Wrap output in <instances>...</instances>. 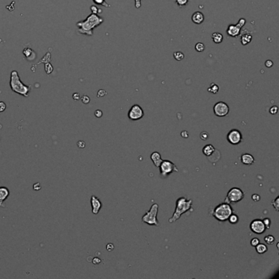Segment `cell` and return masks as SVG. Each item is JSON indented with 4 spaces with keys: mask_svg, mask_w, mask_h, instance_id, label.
Returning a JSON list of instances; mask_svg holds the SVG:
<instances>
[{
    "mask_svg": "<svg viewBox=\"0 0 279 279\" xmlns=\"http://www.w3.org/2000/svg\"><path fill=\"white\" fill-rule=\"evenodd\" d=\"M103 18L98 16L97 14H90L85 20L76 23V26L78 27V33L91 36L93 34V29L100 26L103 22Z\"/></svg>",
    "mask_w": 279,
    "mask_h": 279,
    "instance_id": "cell-1",
    "label": "cell"
},
{
    "mask_svg": "<svg viewBox=\"0 0 279 279\" xmlns=\"http://www.w3.org/2000/svg\"><path fill=\"white\" fill-rule=\"evenodd\" d=\"M10 87L11 89L14 93H17L23 97L28 98L30 91V86L24 84L21 80L20 76L16 70H12L11 73L10 79Z\"/></svg>",
    "mask_w": 279,
    "mask_h": 279,
    "instance_id": "cell-2",
    "label": "cell"
},
{
    "mask_svg": "<svg viewBox=\"0 0 279 279\" xmlns=\"http://www.w3.org/2000/svg\"><path fill=\"white\" fill-rule=\"evenodd\" d=\"M192 200H188L185 197H179L176 200L175 210L172 217L169 220V222L170 223L176 222L180 218L181 215H183L184 213H186L192 209Z\"/></svg>",
    "mask_w": 279,
    "mask_h": 279,
    "instance_id": "cell-3",
    "label": "cell"
},
{
    "mask_svg": "<svg viewBox=\"0 0 279 279\" xmlns=\"http://www.w3.org/2000/svg\"><path fill=\"white\" fill-rule=\"evenodd\" d=\"M234 212L231 205L223 202L218 205L213 211V216L220 222H225L228 220L229 216Z\"/></svg>",
    "mask_w": 279,
    "mask_h": 279,
    "instance_id": "cell-4",
    "label": "cell"
},
{
    "mask_svg": "<svg viewBox=\"0 0 279 279\" xmlns=\"http://www.w3.org/2000/svg\"><path fill=\"white\" fill-rule=\"evenodd\" d=\"M158 209H159L158 204H153L150 210H148L144 215L142 217V221L151 226H159L160 223L157 220Z\"/></svg>",
    "mask_w": 279,
    "mask_h": 279,
    "instance_id": "cell-5",
    "label": "cell"
},
{
    "mask_svg": "<svg viewBox=\"0 0 279 279\" xmlns=\"http://www.w3.org/2000/svg\"><path fill=\"white\" fill-rule=\"evenodd\" d=\"M244 198V192L239 187H232L227 194L224 202L226 203H237Z\"/></svg>",
    "mask_w": 279,
    "mask_h": 279,
    "instance_id": "cell-6",
    "label": "cell"
},
{
    "mask_svg": "<svg viewBox=\"0 0 279 279\" xmlns=\"http://www.w3.org/2000/svg\"><path fill=\"white\" fill-rule=\"evenodd\" d=\"M159 168H160V173H161V177L163 178L167 177L174 172H178L177 166L172 161H168V160L161 161Z\"/></svg>",
    "mask_w": 279,
    "mask_h": 279,
    "instance_id": "cell-7",
    "label": "cell"
},
{
    "mask_svg": "<svg viewBox=\"0 0 279 279\" xmlns=\"http://www.w3.org/2000/svg\"><path fill=\"white\" fill-rule=\"evenodd\" d=\"M246 24V20L244 18H241L238 21V22L236 25H229L228 29H227V34L230 37L236 38L241 34V30L244 26V25Z\"/></svg>",
    "mask_w": 279,
    "mask_h": 279,
    "instance_id": "cell-8",
    "label": "cell"
},
{
    "mask_svg": "<svg viewBox=\"0 0 279 279\" xmlns=\"http://www.w3.org/2000/svg\"><path fill=\"white\" fill-rule=\"evenodd\" d=\"M214 113L216 116L223 117L228 115L229 113V106L224 102H218L214 106Z\"/></svg>",
    "mask_w": 279,
    "mask_h": 279,
    "instance_id": "cell-9",
    "label": "cell"
},
{
    "mask_svg": "<svg viewBox=\"0 0 279 279\" xmlns=\"http://www.w3.org/2000/svg\"><path fill=\"white\" fill-rule=\"evenodd\" d=\"M143 115H144L143 110L140 106L137 104L132 106V107L129 109L128 112V117L131 120H138L142 118Z\"/></svg>",
    "mask_w": 279,
    "mask_h": 279,
    "instance_id": "cell-10",
    "label": "cell"
},
{
    "mask_svg": "<svg viewBox=\"0 0 279 279\" xmlns=\"http://www.w3.org/2000/svg\"><path fill=\"white\" fill-rule=\"evenodd\" d=\"M227 140L233 145H237L242 141V135L238 129H232L227 134Z\"/></svg>",
    "mask_w": 279,
    "mask_h": 279,
    "instance_id": "cell-11",
    "label": "cell"
},
{
    "mask_svg": "<svg viewBox=\"0 0 279 279\" xmlns=\"http://www.w3.org/2000/svg\"><path fill=\"white\" fill-rule=\"evenodd\" d=\"M250 228L256 234H263L265 232L266 228L264 224L263 223L262 220H255L250 224Z\"/></svg>",
    "mask_w": 279,
    "mask_h": 279,
    "instance_id": "cell-12",
    "label": "cell"
},
{
    "mask_svg": "<svg viewBox=\"0 0 279 279\" xmlns=\"http://www.w3.org/2000/svg\"><path fill=\"white\" fill-rule=\"evenodd\" d=\"M90 201H91V206H92V213L93 214H98L102 207L101 200L95 196H92Z\"/></svg>",
    "mask_w": 279,
    "mask_h": 279,
    "instance_id": "cell-13",
    "label": "cell"
},
{
    "mask_svg": "<svg viewBox=\"0 0 279 279\" xmlns=\"http://www.w3.org/2000/svg\"><path fill=\"white\" fill-rule=\"evenodd\" d=\"M10 192L6 187H0V206L4 207V201L9 197Z\"/></svg>",
    "mask_w": 279,
    "mask_h": 279,
    "instance_id": "cell-14",
    "label": "cell"
},
{
    "mask_svg": "<svg viewBox=\"0 0 279 279\" xmlns=\"http://www.w3.org/2000/svg\"><path fill=\"white\" fill-rule=\"evenodd\" d=\"M241 161L242 163L246 165H250L255 163V158L253 157L252 155L245 153L241 156Z\"/></svg>",
    "mask_w": 279,
    "mask_h": 279,
    "instance_id": "cell-15",
    "label": "cell"
},
{
    "mask_svg": "<svg viewBox=\"0 0 279 279\" xmlns=\"http://www.w3.org/2000/svg\"><path fill=\"white\" fill-rule=\"evenodd\" d=\"M204 20H205V17H204L203 13L200 12H196L192 16V22L197 24V25H200V24L203 23Z\"/></svg>",
    "mask_w": 279,
    "mask_h": 279,
    "instance_id": "cell-16",
    "label": "cell"
},
{
    "mask_svg": "<svg viewBox=\"0 0 279 279\" xmlns=\"http://www.w3.org/2000/svg\"><path fill=\"white\" fill-rule=\"evenodd\" d=\"M23 54L25 57L28 61H34L36 58V53H35V52H34L33 50L30 48H26L23 51Z\"/></svg>",
    "mask_w": 279,
    "mask_h": 279,
    "instance_id": "cell-17",
    "label": "cell"
},
{
    "mask_svg": "<svg viewBox=\"0 0 279 279\" xmlns=\"http://www.w3.org/2000/svg\"><path fill=\"white\" fill-rule=\"evenodd\" d=\"M151 160L153 162V164L156 166V167L159 168L160 166V164H161V161H163L161 157V154L158 152V151H154V152H152L151 155Z\"/></svg>",
    "mask_w": 279,
    "mask_h": 279,
    "instance_id": "cell-18",
    "label": "cell"
},
{
    "mask_svg": "<svg viewBox=\"0 0 279 279\" xmlns=\"http://www.w3.org/2000/svg\"><path fill=\"white\" fill-rule=\"evenodd\" d=\"M208 159H209V161L212 163V164H215L217 161H219V160L221 157V154H220V151H218V150H214V152L211 155H210L209 156H207Z\"/></svg>",
    "mask_w": 279,
    "mask_h": 279,
    "instance_id": "cell-19",
    "label": "cell"
},
{
    "mask_svg": "<svg viewBox=\"0 0 279 279\" xmlns=\"http://www.w3.org/2000/svg\"><path fill=\"white\" fill-rule=\"evenodd\" d=\"M215 150V148H214L213 145L211 144H207L202 149V152L206 156H209L210 155H211L214 152V151Z\"/></svg>",
    "mask_w": 279,
    "mask_h": 279,
    "instance_id": "cell-20",
    "label": "cell"
},
{
    "mask_svg": "<svg viewBox=\"0 0 279 279\" xmlns=\"http://www.w3.org/2000/svg\"><path fill=\"white\" fill-rule=\"evenodd\" d=\"M252 40V35L250 34H244L241 37V43L242 45H246L251 42Z\"/></svg>",
    "mask_w": 279,
    "mask_h": 279,
    "instance_id": "cell-21",
    "label": "cell"
},
{
    "mask_svg": "<svg viewBox=\"0 0 279 279\" xmlns=\"http://www.w3.org/2000/svg\"><path fill=\"white\" fill-rule=\"evenodd\" d=\"M212 40L215 43H220L223 40V36L222 34L219 33V32H215V33L212 34Z\"/></svg>",
    "mask_w": 279,
    "mask_h": 279,
    "instance_id": "cell-22",
    "label": "cell"
},
{
    "mask_svg": "<svg viewBox=\"0 0 279 279\" xmlns=\"http://www.w3.org/2000/svg\"><path fill=\"white\" fill-rule=\"evenodd\" d=\"M256 250L258 254H264L268 250V247L265 244H262L259 242L257 246H256Z\"/></svg>",
    "mask_w": 279,
    "mask_h": 279,
    "instance_id": "cell-23",
    "label": "cell"
},
{
    "mask_svg": "<svg viewBox=\"0 0 279 279\" xmlns=\"http://www.w3.org/2000/svg\"><path fill=\"white\" fill-rule=\"evenodd\" d=\"M228 221H229L230 223H232V224H236V223H238V221H239V217L237 214H232L228 218Z\"/></svg>",
    "mask_w": 279,
    "mask_h": 279,
    "instance_id": "cell-24",
    "label": "cell"
},
{
    "mask_svg": "<svg viewBox=\"0 0 279 279\" xmlns=\"http://www.w3.org/2000/svg\"><path fill=\"white\" fill-rule=\"evenodd\" d=\"M219 89H220L219 86L217 85L216 84L212 83V84H210V87H209L208 91H209L210 93H214V94H215V93H217L219 92Z\"/></svg>",
    "mask_w": 279,
    "mask_h": 279,
    "instance_id": "cell-25",
    "label": "cell"
},
{
    "mask_svg": "<svg viewBox=\"0 0 279 279\" xmlns=\"http://www.w3.org/2000/svg\"><path fill=\"white\" fill-rule=\"evenodd\" d=\"M264 242L269 245H272L275 242V237L272 235H268L264 237Z\"/></svg>",
    "mask_w": 279,
    "mask_h": 279,
    "instance_id": "cell-26",
    "label": "cell"
},
{
    "mask_svg": "<svg viewBox=\"0 0 279 279\" xmlns=\"http://www.w3.org/2000/svg\"><path fill=\"white\" fill-rule=\"evenodd\" d=\"M174 57L177 61H182L184 58V54L182 52H175L174 53Z\"/></svg>",
    "mask_w": 279,
    "mask_h": 279,
    "instance_id": "cell-27",
    "label": "cell"
},
{
    "mask_svg": "<svg viewBox=\"0 0 279 279\" xmlns=\"http://www.w3.org/2000/svg\"><path fill=\"white\" fill-rule=\"evenodd\" d=\"M195 48H196L197 52L200 53V52H203L204 50H205L206 46H205V44L203 43H197L196 44V46H195Z\"/></svg>",
    "mask_w": 279,
    "mask_h": 279,
    "instance_id": "cell-28",
    "label": "cell"
},
{
    "mask_svg": "<svg viewBox=\"0 0 279 279\" xmlns=\"http://www.w3.org/2000/svg\"><path fill=\"white\" fill-rule=\"evenodd\" d=\"M176 4L179 7H183L188 4V0H175Z\"/></svg>",
    "mask_w": 279,
    "mask_h": 279,
    "instance_id": "cell-29",
    "label": "cell"
},
{
    "mask_svg": "<svg viewBox=\"0 0 279 279\" xmlns=\"http://www.w3.org/2000/svg\"><path fill=\"white\" fill-rule=\"evenodd\" d=\"M93 2H94V4H98V5H102V6L106 7H109L111 6L110 4H106V0H93Z\"/></svg>",
    "mask_w": 279,
    "mask_h": 279,
    "instance_id": "cell-30",
    "label": "cell"
},
{
    "mask_svg": "<svg viewBox=\"0 0 279 279\" xmlns=\"http://www.w3.org/2000/svg\"><path fill=\"white\" fill-rule=\"evenodd\" d=\"M272 206L274 207V209L276 210V211H278L279 210V197H276V199L273 201H272Z\"/></svg>",
    "mask_w": 279,
    "mask_h": 279,
    "instance_id": "cell-31",
    "label": "cell"
},
{
    "mask_svg": "<svg viewBox=\"0 0 279 279\" xmlns=\"http://www.w3.org/2000/svg\"><path fill=\"white\" fill-rule=\"evenodd\" d=\"M262 221L264 224V226H265L266 229H269V228H270V225H271V220H270V219L269 218H265Z\"/></svg>",
    "mask_w": 279,
    "mask_h": 279,
    "instance_id": "cell-32",
    "label": "cell"
},
{
    "mask_svg": "<svg viewBox=\"0 0 279 279\" xmlns=\"http://www.w3.org/2000/svg\"><path fill=\"white\" fill-rule=\"evenodd\" d=\"M200 139H202V140H204V141H206V140H207V139L209 138V134L206 131L201 132L200 134Z\"/></svg>",
    "mask_w": 279,
    "mask_h": 279,
    "instance_id": "cell-33",
    "label": "cell"
},
{
    "mask_svg": "<svg viewBox=\"0 0 279 279\" xmlns=\"http://www.w3.org/2000/svg\"><path fill=\"white\" fill-rule=\"evenodd\" d=\"M278 107L277 106H272V107L270 108V110H269L270 114H272V115H276L278 113Z\"/></svg>",
    "mask_w": 279,
    "mask_h": 279,
    "instance_id": "cell-34",
    "label": "cell"
},
{
    "mask_svg": "<svg viewBox=\"0 0 279 279\" xmlns=\"http://www.w3.org/2000/svg\"><path fill=\"white\" fill-rule=\"evenodd\" d=\"M81 101L84 104H89V102H90V98H89V96L87 95H84L82 96V98H81Z\"/></svg>",
    "mask_w": 279,
    "mask_h": 279,
    "instance_id": "cell-35",
    "label": "cell"
},
{
    "mask_svg": "<svg viewBox=\"0 0 279 279\" xmlns=\"http://www.w3.org/2000/svg\"><path fill=\"white\" fill-rule=\"evenodd\" d=\"M259 242H259V238H256V237H255V238H252L251 241H250V245H251L252 246H254V247H256V246H257Z\"/></svg>",
    "mask_w": 279,
    "mask_h": 279,
    "instance_id": "cell-36",
    "label": "cell"
},
{
    "mask_svg": "<svg viewBox=\"0 0 279 279\" xmlns=\"http://www.w3.org/2000/svg\"><path fill=\"white\" fill-rule=\"evenodd\" d=\"M53 68L51 64H49V63H48V64H46V66H45V70H46V72L48 73V74H50V73L53 71Z\"/></svg>",
    "mask_w": 279,
    "mask_h": 279,
    "instance_id": "cell-37",
    "label": "cell"
},
{
    "mask_svg": "<svg viewBox=\"0 0 279 279\" xmlns=\"http://www.w3.org/2000/svg\"><path fill=\"white\" fill-rule=\"evenodd\" d=\"M90 9H91V12H92V13H93V14H98V12H101V10H99V9H98V7H97L96 6H94V5L91 6Z\"/></svg>",
    "mask_w": 279,
    "mask_h": 279,
    "instance_id": "cell-38",
    "label": "cell"
},
{
    "mask_svg": "<svg viewBox=\"0 0 279 279\" xmlns=\"http://www.w3.org/2000/svg\"><path fill=\"white\" fill-rule=\"evenodd\" d=\"M6 107H7V106L5 104V102H0V113L4 112L6 110Z\"/></svg>",
    "mask_w": 279,
    "mask_h": 279,
    "instance_id": "cell-39",
    "label": "cell"
},
{
    "mask_svg": "<svg viewBox=\"0 0 279 279\" xmlns=\"http://www.w3.org/2000/svg\"><path fill=\"white\" fill-rule=\"evenodd\" d=\"M106 94V92L104 89H100L98 92V98H102V97H104Z\"/></svg>",
    "mask_w": 279,
    "mask_h": 279,
    "instance_id": "cell-40",
    "label": "cell"
},
{
    "mask_svg": "<svg viewBox=\"0 0 279 279\" xmlns=\"http://www.w3.org/2000/svg\"><path fill=\"white\" fill-rule=\"evenodd\" d=\"M94 115L97 118H101L102 116V112L101 110H96L94 112Z\"/></svg>",
    "mask_w": 279,
    "mask_h": 279,
    "instance_id": "cell-41",
    "label": "cell"
},
{
    "mask_svg": "<svg viewBox=\"0 0 279 279\" xmlns=\"http://www.w3.org/2000/svg\"><path fill=\"white\" fill-rule=\"evenodd\" d=\"M251 198H252V200H254V201L257 202V201H259V200H260V196L258 195V194H253Z\"/></svg>",
    "mask_w": 279,
    "mask_h": 279,
    "instance_id": "cell-42",
    "label": "cell"
},
{
    "mask_svg": "<svg viewBox=\"0 0 279 279\" xmlns=\"http://www.w3.org/2000/svg\"><path fill=\"white\" fill-rule=\"evenodd\" d=\"M265 66L266 67L270 68V67H272V66H273V62H272L271 60H268V61H266L265 62Z\"/></svg>",
    "mask_w": 279,
    "mask_h": 279,
    "instance_id": "cell-43",
    "label": "cell"
},
{
    "mask_svg": "<svg viewBox=\"0 0 279 279\" xmlns=\"http://www.w3.org/2000/svg\"><path fill=\"white\" fill-rule=\"evenodd\" d=\"M142 0H134V5L136 8H139L142 5Z\"/></svg>",
    "mask_w": 279,
    "mask_h": 279,
    "instance_id": "cell-44",
    "label": "cell"
},
{
    "mask_svg": "<svg viewBox=\"0 0 279 279\" xmlns=\"http://www.w3.org/2000/svg\"><path fill=\"white\" fill-rule=\"evenodd\" d=\"M77 146L79 148H84L85 147V142L84 141H79L77 142Z\"/></svg>",
    "mask_w": 279,
    "mask_h": 279,
    "instance_id": "cell-45",
    "label": "cell"
},
{
    "mask_svg": "<svg viewBox=\"0 0 279 279\" xmlns=\"http://www.w3.org/2000/svg\"><path fill=\"white\" fill-rule=\"evenodd\" d=\"M106 250H108V251H112L114 250V245L112 244V243H109L106 245Z\"/></svg>",
    "mask_w": 279,
    "mask_h": 279,
    "instance_id": "cell-46",
    "label": "cell"
},
{
    "mask_svg": "<svg viewBox=\"0 0 279 279\" xmlns=\"http://www.w3.org/2000/svg\"><path fill=\"white\" fill-rule=\"evenodd\" d=\"M33 188H34V190H35V191L40 190V189H41V185H40L39 183H37V184H35L33 185Z\"/></svg>",
    "mask_w": 279,
    "mask_h": 279,
    "instance_id": "cell-47",
    "label": "cell"
},
{
    "mask_svg": "<svg viewBox=\"0 0 279 279\" xmlns=\"http://www.w3.org/2000/svg\"><path fill=\"white\" fill-rule=\"evenodd\" d=\"M72 97H73V99H74L75 101H78V100H79V99H80V95H79L78 93H74Z\"/></svg>",
    "mask_w": 279,
    "mask_h": 279,
    "instance_id": "cell-48",
    "label": "cell"
},
{
    "mask_svg": "<svg viewBox=\"0 0 279 279\" xmlns=\"http://www.w3.org/2000/svg\"><path fill=\"white\" fill-rule=\"evenodd\" d=\"M101 261H102V260L99 259V258H98V257H95V258L93 259V263L94 264H98L101 263Z\"/></svg>",
    "mask_w": 279,
    "mask_h": 279,
    "instance_id": "cell-49",
    "label": "cell"
},
{
    "mask_svg": "<svg viewBox=\"0 0 279 279\" xmlns=\"http://www.w3.org/2000/svg\"><path fill=\"white\" fill-rule=\"evenodd\" d=\"M181 136L184 138H188V132L187 131H182L181 132Z\"/></svg>",
    "mask_w": 279,
    "mask_h": 279,
    "instance_id": "cell-50",
    "label": "cell"
}]
</instances>
